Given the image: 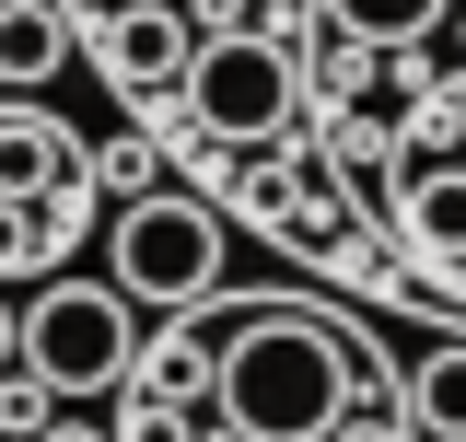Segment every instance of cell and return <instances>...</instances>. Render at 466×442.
I'll return each instance as SVG.
<instances>
[{
	"instance_id": "cell-1",
	"label": "cell",
	"mask_w": 466,
	"mask_h": 442,
	"mask_svg": "<svg viewBox=\"0 0 466 442\" xmlns=\"http://www.w3.org/2000/svg\"><path fill=\"white\" fill-rule=\"evenodd\" d=\"M210 407L233 442H339L361 419V349L303 303H245L210 337Z\"/></svg>"
},
{
	"instance_id": "cell-2",
	"label": "cell",
	"mask_w": 466,
	"mask_h": 442,
	"mask_svg": "<svg viewBox=\"0 0 466 442\" xmlns=\"http://www.w3.org/2000/svg\"><path fill=\"white\" fill-rule=\"evenodd\" d=\"M106 279L128 303H198L222 279V210L187 198V186H140L106 221Z\"/></svg>"
},
{
	"instance_id": "cell-3",
	"label": "cell",
	"mask_w": 466,
	"mask_h": 442,
	"mask_svg": "<svg viewBox=\"0 0 466 442\" xmlns=\"http://www.w3.org/2000/svg\"><path fill=\"white\" fill-rule=\"evenodd\" d=\"M140 361V326H128V291L116 279H47L24 303V373L58 396H106L116 373Z\"/></svg>"
},
{
	"instance_id": "cell-4",
	"label": "cell",
	"mask_w": 466,
	"mask_h": 442,
	"mask_svg": "<svg viewBox=\"0 0 466 442\" xmlns=\"http://www.w3.org/2000/svg\"><path fill=\"white\" fill-rule=\"evenodd\" d=\"M303 94V70H291L280 35H257V24H233V35H198V70H187V105L198 128H222V140H268Z\"/></svg>"
},
{
	"instance_id": "cell-5",
	"label": "cell",
	"mask_w": 466,
	"mask_h": 442,
	"mask_svg": "<svg viewBox=\"0 0 466 442\" xmlns=\"http://www.w3.org/2000/svg\"><path fill=\"white\" fill-rule=\"evenodd\" d=\"M94 58H106V82H128V94H164V82L198 70V35L175 24V0H116V24L94 35Z\"/></svg>"
},
{
	"instance_id": "cell-6",
	"label": "cell",
	"mask_w": 466,
	"mask_h": 442,
	"mask_svg": "<svg viewBox=\"0 0 466 442\" xmlns=\"http://www.w3.org/2000/svg\"><path fill=\"white\" fill-rule=\"evenodd\" d=\"M58 58H70V12L58 0H0V82L35 94V82H58Z\"/></svg>"
},
{
	"instance_id": "cell-7",
	"label": "cell",
	"mask_w": 466,
	"mask_h": 442,
	"mask_svg": "<svg viewBox=\"0 0 466 442\" xmlns=\"http://www.w3.org/2000/svg\"><path fill=\"white\" fill-rule=\"evenodd\" d=\"M408 245H420L431 268H466V164H443V175L408 186Z\"/></svg>"
},
{
	"instance_id": "cell-8",
	"label": "cell",
	"mask_w": 466,
	"mask_h": 442,
	"mask_svg": "<svg viewBox=\"0 0 466 442\" xmlns=\"http://www.w3.org/2000/svg\"><path fill=\"white\" fill-rule=\"evenodd\" d=\"M58 175H70V140L47 116H0V198H47Z\"/></svg>"
},
{
	"instance_id": "cell-9",
	"label": "cell",
	"mask_w": 466,
	"mask_h": 442,
	"mask_svg": "<svg viewBox=\"0 0 466 442\" xmlns=\"http://www.w3.org/2000/svg\"><path fill=\"white\" fill-rule=\"evenodd\" d=\"M408 431L466 442V349H431V361L408 373Z\"/></svg>"
},
{
	"instance_id": "cell-10",
	"label": "cell",
	"mask_w": 466,
	"mask_h": 442,
	"mask_svg": "<svg viewBox=\"0 0 466 442\" xmlns=\"http://www.w3.org/2000/svg\"><path fill=\"white\" fill-rule=\"evenodd\" d=\"M455 0H327V24H350L361 47H420Z\"/></svg>"
},
{
	"instance_id": "cell-11",
	"label": "cell",
	"mask_w": 466,
	"mask_h": 442,
	"mask_svg": "<svg viewBox=\"0 0 466 442\" xmlns=\"http://www.w3.org/2000/svg\"><path fill=\"white\" fill-rule=\"evenodd\" d=\"M24 361V303H0V373Z\"/></svg>"
},
{
	"instance_id": "cell-12",
	"label": "cell",
	"mask_w": 466,
	"mask_h": 442,
	"mask_svg": "<svg viewBox=\"0 0 466 442\" xmlns=\"http://www.w3.org/2000/svg\"><path fill=\"white\" fill-rule=\"evenodd\" d=\"M339 442H408V431H385V419H350V431Z\"/></svg>"
},
{
	"instance_id": "cell-13",
	"label": "cell",
	"mask_w": 466,
	"mask_h": 442,
	"mask_svg": "<svg viewBox=\"0 0 466 442\" xmlns=\"http://www.w3.org/2000/svg\"><path fill=\"white\" fill-rule=\"evenodd\" d=\"M35 442H106V431H82V419H47V431H35Z\"/></svg>"
}]
</instances>
